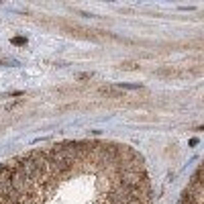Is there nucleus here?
<instances>
[{
  "instance_id": "obj_1",
  "label": "nucleus",
  "mask_w": 204,
  "mask_h": 204,
  "mask_svg": "<svg viewBox=\"0 0 204 204\" xmlns=\"http://www.w3.org/2000/svg\"><path fill=\"white\" fill-rule=\"evenodd\" d=\"M100 94L104 96H110V98H125L121 88H100Z\"/></svg>"
},
{
  "instance_id": "obj_2",
  "label": "nucleus",
  "mask_w": 204,
  "mask_h": 204,
  "mask_svg": "<svg viewBox=\"0 0 204 204\" xmlns=\"http://www.w3.org/2000/svg\"><path fill=\"white\" fill-rule=\"evenodd\" d=\"M121 68H122V69H137L139 65H137V63H133V61H125V63H121Z\"/></svg>"
},
{
  "instance_id": "obj_3",
  "label": "nucleus",
  "mask_w": 204,
  "mask_h": 204,
  "mask_svg": "<svg viewBox=\"0 0 204 204\" xmlns=\"http://www.w3.org/2000/svg\"><path fill=\"white\" fill-rule=\"evenodd\" d=\"M12 43H15V45H24V43H27V39H24V37H15Z\"/></svg>"
},
{
  "instance_id": "obj_4",
  "label": "nucleus",
  "mask_w": 204,
  "mask_h": 204,
  "mask_svg": "<svg viewBox=\"0 0 204 204\" xmlns=\"http://www.w3.org/2000/svg\"><path fill=\"white\" fill-rule=\"evenodd\" d=\"M92 78V73H80L78 76V80H90Z\"/></svg>"
},
{
  "instance_id": "obj_5",
  "label": "nucleus",
  "mask_w": 204,
  "mask_h": 204,
  "mask_svg": "<svg viewBox=\"0 0 204 204\" xmlns=\"http://www.w3.org/2000/svg\"><path fill=\"white\" fill-rule=\"evenodd\" d=\"M196 131H204V126H198V129H196Z\"/></svg>"
}]
</instances>
